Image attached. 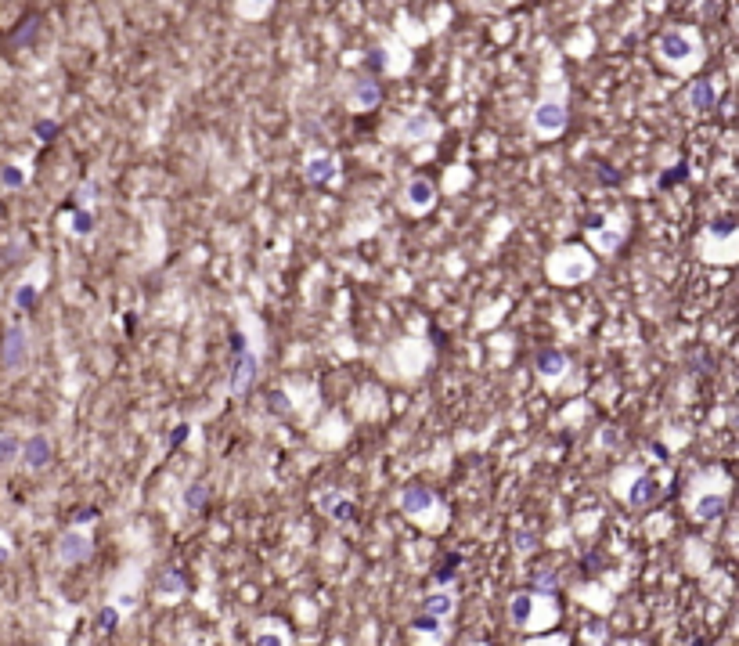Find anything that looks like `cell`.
<instances>
[{"mask_svg": "<svg viewBox=\"0 0 739 646\" xmlns=\"http://www.w3.org/2000/svg\"><path fill=\"white\" fill-rule=\"evenodd\" d=\"M231 354H235V361H231V393L235 398H246V393L256 386V375H260V354L256 351H249V340H246V333H231Z\"/></svg>", "mask_w": 739, "mask_h": 646, "instance_id": "1", "label": "cell"}, {"mask_svg": "<svg viewBox=\"0 0 739 646\" xmlns=\"http://www.w3.org/2000/svg\"><path fill=\"white\" fill-rule=\"evenodd\" d=\"M566 123H570V108H566V101L559 98V94H544V98L534 105V112H530V130L541 134V137L563 134Z\"/></svg>", "mask_w": 739, "mask_h": 646, "instance_id": "2", "label": "cell"}, {"mask_svg": "<svg viewBox=\"0 0 739 646\" xmlns=\"http://www.w3.org/2000/svg\"><path fill=\"white\" fill-rule=\"evenodd\" d=\"M26 365H29V333L22 322H14L0 333V369L14 375V372H26Z\"/></svg>", "mask_w": 739, "mask_h": 646, "instance_id": "3", "label": "cell"}, {"mask_svg": "<svg viewBox=\"0 0 739 646\" xmlns=\"http://www.w3.org/2000/svg\"><path fill=\"white\" fill-rule=\"evenodd\" d=\"M55 556L61 567H83L94 556V538L79 524H72L69 531H61V538L55 542Z\"/></svg>", "mask_w": 739, "mask_h": 646, "instance_id": "4", "label": "cell"}, {"mask_svg": "<svg viewBox=\"0 0 739 646\" xmlns=\"http://www.w3.org/2000/svg\"><path fill=\"white\" fill-rule=\"evenodd\" d=\"M696 37L689 29H664L660 40H656V55H660L667 66H689L696 61Z\"/></svg>", "mask_w": 739, "mask_h": 646, "instance_id": "5", "label": "cell"}, {"mask_svg": "<svg viewBox=\"0 0 739 646\" xmlns=\"http://www.w3.org/2000/svg\"><path fill=\"white\" fill-rule=\"evenodd\" d=\"M397 134H400V141H408V145H415V141H433L440 134V123H437V116H433L429 108H415V112H408L404 119H400Z\"/></svg>", "mask_w": 739, "mask_h": 646, "instance_id": "6", "label": "cell"}, {"mask_svg": "<svg viewBox=\"0 0 739 646\" xmlns=\"http://www.w3.org/2000/svg\"><path fill=\"white\" fill-rule=\"evenodd\" d=\"M433 509H437V491H433L429 484H408L404 491H400V513L419 520Z\"/></svg>", "mask_w": 739, "mask_h": 646, "instance_id": "7", "label": "cell"}, {"mask_svg": "<svg viewBox=\"0 0 739 646\" xmlns=\"http://www.w3.org/2000/svg\"><path fill=\"white\" fill-rule=\"evenodd\" d=\"M40 37H43V14L29 11V14H22V22L8 33V47L11 51H29V47H37Z\"/></svg>", "mask_w": 739, "mask_h": 646, "instance_id": "8", "label": "cell"}, {"mask_svg": "<svg viewBox=\"0 0 739 646\" xmlns=\"http://www.w3.org/2000/svg\"><path fill=\"white\" fill-rule=\"evenodd\" d=\"M51 455H55V448H51V440H47V433H33V437H26V440H22L19 459H22V466H26V469L40 473V469L51 466Z\"/></svg>", "mask_w": 739, "mask_h": 646, "instance_id": "9", "label": "cell"}, {"mask_svg": "<svg viewBox=\"0 0 739 646\" xmlns=\"http://www.w3.org/2000/svg\"><path fill=\"white\" fill-rule=\"evenodd\" d=\"M660 498H664V487L649 473H638L635 484L628 487V506H635V509H653Z\"/></svg>", "mask_w": 739, "mask_h": 646, "instance_id": "10", "label": "cell"}, {"mask_svg": "<svg viewBox=\"0 0 739 646\" xmlns=\"http://www.w3.org/2000/svg\"><path fill=\"white\" fill-rule=\"evenodd\" d=\"M350 105L361 108V112H372V108L382 105V84L375 80V76H361V80H353L350 87Z\"/></svg>", "mask_w": 739, "mask_h": 646, "instance_id": "11", "label": "cell"}, {"mask_svg": "<svg viewBox=\"0 0 739 646\" xmlns=\"http://www.w3.org/2000/svg\"><path fill=\"white\" fill-rule=\"evenodd\" d=\"M404 202H408V210L426 213V210H433V202H437V188H433L429 177L415 173V177L408 181V188H404Z\"/></svg>", "mask_w": 739, "mask_h": 646, "instance_id": "12", "label": "cell"}, {"mask_svg": "<svg viewBox=\"0 0 739 646\" xmlns=\"http://www.w3.org/2000/svg\"><path fill=\"white\" fill-rule=\"evenodd\" d=\"M566 354L555 351V346H541V351L534 354V372L541 375V380H559V375L566 372Z\"/></svg>", "mask_w": 739, "mask_h": 646, "instance_id": "13", "label": "cell"}, {"mask_svg": "<svg viewBox=\"0 0 739 646\" xmlns=\"http://www.w3.org/2000/svg\"><path fill=\"white\" fill-rule=\"evenodd\" d=\"M685 101H689V108L693 112H711V108L718 105V87H714V80H693L689 84V94H685Z\"/></svg>", "mask_w": 739, "mask_h": 646, "instance_id": "14", "label": "cell"}, {"mask_svg": "<svg viewBox=\"0 0 739 646\" xmlns=\"http://www.w3.org/2000/svg\"><path fill=\"white\" fill-rule=\"evenodd\" d=\"M335 166H339L335 155H311L307 166H303V177H307V184L321 188V184H328L335 177Z\"/></svg>", "mask_w": 739, "mask_h": 646, "instance_id": "15", "label": "cell"}, {"mask_svg": "<svg viewBox=\"0 0 739 646\" xmlns=\"http://www.w3.org/2000/svg\"><path fill=\"white\" fill-rule=\"evenodd\" d=\"M155 592L163 596V600H181V596L188 592V578H184V571L181 567H170V571H163L159 574V581H155Z\"/></svg>", "mask_w": 739, "mask_h": 646, "instance_id": "16", "label": "cell"}, {"mask_svg": "<svg viewBox=\"0 0 739 646\" xmlns=\"http://www.w3.org/2000/svg\"><path fill=\"white\" fill-rule=\"evenodd\" d=\"M321 509H325L328 520H335V524H350V520L357 516V502L346 498V495H325L321 498Z\"/></svg>", "mask_w": 739, "mask_h": 646, "instance_id": "17", "label": "cell"}, {"mask_svg": "<svg viewBox=\"0 0 739 646\" xmlns=\"http://www.w3.org/2000/svg\"><path fill=\"white\" fill-rule=\"evenodd\" d=\"M530 618H534V592H516L509 600V621L516 628H526Z\"/></svg>", "mask_w": 739, "mask_h": 646, "instance_id": "18", "label": "cell"}, {"mask_svg": "<svg viewBox=\"0 0 739 646\" xmlns=\"http://www.w3.org/2000/svg\"><path fill=\"white\" fill-rule=\"evenodd\" d=\"M725 509H729V495H725V491H714V495H703V498L696 502L693 516H696V520H718Z\"/></svg>", "mask_w": 739, "mask_h": 646, "instance_id": "19", "label": "cell"}, {"mask_svg": "<svg viewBox=\"0 0 739 646\" xmlns=\"http://www.w3.org/2000/svg\"><path fill=\"white\" fill-rule=\"evenodd\" d=\"M206 506H210V484H202V480L188 484L184 487V509L188 513H206Z\"/></svg>", "mask_w": 739, "mask_h": 646, "instance_id": "20", "label": "cell"}, {"mask_svg": "<svg viewBox=\"0 0 739 646\" xmlns=\"http://www.w3.org/2000/svg\"><path fill=\"white\" fill-rule=\"evenodd\" d=\"M422 610L426 614H433V618H447V614L455 610V596L451 592H429V596H422Z\"/></svg>", "mask_w": 739, "mask_h": 646, "instance_id": "21", "label": "cell"}, {"mask_svg": "<svg viewBox=\"0 0 739 646\" xmlns=\"http://www.w3.org/2000/svg\"><path fill=\"white\" fill-rule=\"evenodd\" d=\"M458 567H462V553H444L440 563L433 567V581H437V585H451L455 574H458Z\"/></svg>", "mask_w": 739, "mask_h": 646, "instance_id": "22", "label": "cell"}, {"mask_svg": "<svg viewBox=\"0 0 739 646\" xmlns=\"http://www.w3.org/2000/svg\"><path fill=\"white\" fill-rule=\"evenodd\" d=\"M94 228H98V220H94V213L87 206H76L72 217H69V231L76 235V239H90Z\"/></svg>", "mask_w": 739, "mask_h": 646, "instance_id": "23", "label": "cell"}, {"mask_svg": "<svg viewBox=\"0 0 739 646\" xmlns=\"http://www.w3.org/2000/svg\"><path fill=\"white\" fill-rule=\"evenodd\" d=\"M119 618H123V610L116 607V603H105L101 610H98V618H94V628H98L101 636H112L119 628Z\"/></svg>", "mask_w": 739, "mask_h": 646, "instance_id": "24", "label": "cell"}, {"mask_svg": "<svg viewBox=\"0 0 739 646\" xmlns=\"http://www.w3.org/2000/svg\"><path fill=\"white\" fill-rule=\"evenodd\" d=\"M94 199H98V184H94V181H83V184H76V188H72V195L66 199V210H76V206H90Z\"/></svg>", "mask_w": 739, "mask_h": 646, "instance_id": "25", "label": "cell"}, {"mask_svg": "<svg viewBox=\"0 0 739 646\" xmlns=\"http://www.w3.org/2000/svg\"><path fill=\"white\" fill-rule=\"evenodd\" d=\"M40 300V286L37 282H22L19 289H14V311H33Z\"/></svg>", "mask_w": 739, "mask_h": 646, "instance_id": "26", "label": "cell"}, {"mask_svg": "<svg viewBox=\"0 0 739 646\" xmlns=\"http://www.w3.org/2000/svg\"><path fill=\"white\" fill-rule=\"evenodd\" d=\"M685 177H689V163L682 159V163L667 166V170L660 173V177H656V188H660V192H671V188H674V184H682Z\"/></svg>", "mask_w": 739, "mask_h": 646, "instance_id": "27", "label": "cell"}, {"mask_svg": "<svg viewBox=\"0 0 739 646\" xmlns=\"http://www.w3.org/2000/svg\"><path fill=\"white\" fill-rule=\"evenodd\" d=\"M624 239H628V220H624V224H620L617 231H606V228H599V231H595V242H599L602 253H613V249H617Z\"/></svg>", "mask_w": 739, "mask_h": 646, "instance_id": "28", "label": "cell"}, {"mask_svg": "<svg viewBox=\"0 0 739 646\" xmlns=\"http://www.w3.org/2000/svg\"><path fill=\"white\" fill-rule=\"evenodd\" d=\"M595 184L599 188H620L624 184V170H617L613 163H595Z\"/></svg>", "mask_w": 739, "mask_h": 646, "instance_id": "29", "label": "cell"}, {"mask_svg": "<svg viewBox=\"0 0 739 646\" xmlns=\"http://www.w3.org/2000/svg\"><path fill=\"white\" fill-rule=\"evenodd\" d=\"M26 184V170L14 166V163H4L0 166V188H8V192H19V188Z\"/></svg>", "mask_w": 739, "mask_h": 646, "instance_id": "30", "label": "cell"}, {"mask_svg": "<svg viewBox=\"0 0 739 646\" xmlns=\"http://www.w3.org/2000/svg\"><path fill=\"white\" fill-rule=\"evenodd\" d=\"M19 451H22L19 433H0V466H11L19 459Z\"/></svg>", "mask_w": 739, "mask_h": 646, "instance_id": "31", "label": "cell"}, {"mask_svg": "<svg viewBox=\"0 0 739 646\" xmlns=\"http://www.w3.org/2000/svg\"><path fill=\"white\" fill-rule=\"evenodd\" d=\"M361 66H364L368 76H382V72H386V66H390V61H386V51H382V47L364 51V61H361Z\"/></svg>", "mask_w": 739, "mask_h": 646, "instance_id": "32", "label": "cell"}, {"mask_svg": "<svg viewBox=\"0 0 739 646\" xmlns=\"http://www.w3.org/2000/svg\"><path fill=\"white\" fill-rule=\"evenodd\" d=\"M530 585H534L538 596H555V592H559V574H555V571H538Z\"/></svg>", "mask_w": 739, "mask_h": 646, "instance_id": "33", "label": "cell"}, {"mask_svg": "<svg viewBox=\"0 0 739 646\" xmlns=\"http://www.w3.org/2000/svg\"><path fill=\"white\" fill-rule=\"evenodd\" d=\"M707 235H711V239H732V235H736V217H732V213H725V217L711 220Z\"/></svg>", "mask_w": 739, "mask_h": 646, "instance_id": "34", "label": "cell"}, {"mask_svg": "<svg viewBox=\"0 0 739 646\" xmlns=\"http://www.w3.org/2000/svg\"><path fill=\"white\" fill-rule=\"evenodd\" d=\"M267 412L270 415H288V412H293V401H288L285 390H270L267 393Z\"/></svg>", "mask_w": 739, "mask_h": 646, "instance_id": "35", "label": "cell"}, {"mask_svg": "<svg viewBox=\"0 0 739 646\" xmlns=\"http://www.w3.org/2000/svg\"><path fill=\"white\" fill-rule=\"evenodd\" d=\"M33 134L43 141V145H51V141L61 134V123H58V119H37V123H33Z\"/></svg>", "mask_w": 739, "mask_h": 646, "instance_id": "36", "label": "cell"}, {"mask_svg": "<svg viewBox=\"0 0 739 646\" xmlns=\"http://www.w3.org/2000/svg\"><path fill=\"white\" fill-rule=\"evenodd\" d=\"M411 628H415V632H426V636H437L440 639V618H433V614H426V610L411 621Z\"/></svg>", "mask_w": 739, "mask_h": 646, "instance_id": "37", "label": "cell"}, {"mask_svg": "<svg viewBox=\"0 0 739 646\" xmlns=\"http://www.w3.org/2000/svg\"><path fill=\"white\" fill-rule=\"evenodd\" d=\"M188 433H191V422H177L173 427V433H170V440H166V451H177L188 440Z\"/></svg>", "mask_w": 739, "mask_h": 646, "instance_id": "38", "label": "cell"}, {"mask_svg": "<svg viewBox=\"0 0 739 646\" xmlns=\"http://www.w3.org/2000/svg\"><path fill=\"white\" fill-rule=\"evenodd\" d=\"M534 545H538V534H534V531H516V553L526 556Z\"/></svg>", "mask_w": 739, "mask_h": 646, "instance_id": "39", "label": "cell"}, {"mask_svg": "<svg viewBox=\"0 0 739 646\" xmlns=\"http://www.w3.org/2000/svg\"><path fill=\"white\" fill-rule=\"evenodd\" d=\"M101 513L94 509V506H83V509H76L72 513V524H79V527H87V524H94V520H98Z\"/></svg>", "mask_w": 739, "mask_h": 646, "instance_id": "40", "label": "cell"}, {"mask_svg": "<svg viewBox=\"0 0 739 646\" xmlns=\"http://www.w3.org/2000/svg\"><path fill=\"white\" fill-rule=\"evenodd\" d=\"M253 643H256V646H278V643H285V639H282V636H270V632H256Z\"/></svg>", "mask_w": 739, "mask_h": 646, "instance_id": "41", "label": "cell"}, {"mask_svg": "<svg viewBox=\"0 0 739 646\" xmlns=\"http://www.w3.org/2000/svg\"><path fill=\"white\" fill-rule=\"evenodd\" d=\"M584 228H588V231L606 228V213H588V217H584Z\"/></svg>", "mask_w": 739, "mask_h": 646, "instance_id": "42", "label": "cell"}, {"mask_svg": "<svg viewBox=\"0 0 739 646\" xmlns=\"http://www.w3.org/2000/svg\"><path fill=\"white\" fill-rule=\"evenodd\" d=\"M649 451H653V455H656V459H660V462H667V459H671L667 444H660V440H653V448H649Z\"/></svg>", "mask_w": 739, "mask_h": 646, "instance_id": "43", "label": "cell"}, {"mask_svg": "<svg viewBox=\"0 0 739 646\" xmlns=\"http://www.w3.org/2000/svg\"><path fill=\"white\" fill-rule=\"evenodd\" d=\"M123 325H126V333H134V329H137V318H134V314H126Z\"/></svg>", "mask_w": 739, "mask_h": 646, "instance_id": "44", "label": "cell"}, {"mask_svg": "<svg viewBox=\"0 0 739 646\" xmlns=\"http://www.w3.org/2000/svg\"><path fill=\"white\" fill-rule=\"evenodd\" d=\"M8 560H11V553H8L4 545H0V563H8Z\"/></svg>", "mask_w": 739, "mask_h": 646, "instance_id": "45", "label": "cell"}, {"mask_svg": "<svg viewBox=\"0 0 739 646\" xmlns=\"http://www.w3.org/2000/svg\"><path fill=\"white\" fill-rule=\"evenodd\" d=\"M253 4H260V8H264V4H270V0H253Z\"/></svg>", "mask_w": 739, "mask_h": 646, "instance_id": "46", "label": "cell"}, {"mask_svg": "<svg viewBox=\"0 0 739 646\" xmlns=\"http://www.w3.org/2000/svg\"><path fill=\"white\" fill-rule=\"evenodd\" d=\"M509 4H516V0H509Z\"/></svg>", "mask_w": 739, "mask_h": 646, "instance_id": "47", "label": "cell"}]
</instances>
